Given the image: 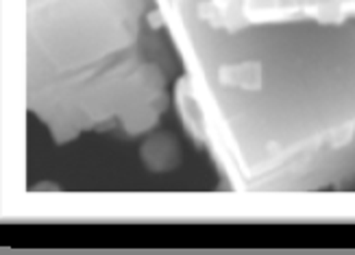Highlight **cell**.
<instances>
[{"mask_svg": "<svg viewBox=\"0 0 355 255\" xmlns=\"http://www.w3.org/2000/svg\"><path fill=\"white\" fill-rule=\"evenodd\" d=\"M207 85L240 175L257 190L355 182V20L209 24Z\"/></svg>", "mask_w": 355, "mask_h": 255, "instance_id": "cell-1", "label": "cell"}, {"mask_svg": "<svg viewBox=\"0 0 355 255\" xmlns=\"http://www.w3.org/2000/svg\"><path fill=\"white\" fill-rule=\"evenodd\" d=\"M181 157V148L179 142L168 136V133H159L155 138H148L142 146V159L148 166V170L164 173L171 170L179 164Z\"/></svg>", "mask_w": 355, "mask_h": 255, "instance_id": "cell-3", "label": "cell"}, {"mask_svg": "<svg viewBox=\"0 0 355 255\" xmlns=\"http://www.w3.org/2000/svg\"><path fill=\"white\" fill-rule=\"evenodd\" d=\"M249 22H322L343 24L355 20V0H240Z\"/></svg>", "mask_w": 355, "mask_h": 255, "instance_id": "cell-2", "label": "cell"}]
</instances>
